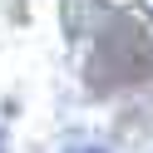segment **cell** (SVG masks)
I'll use <instances>...</instances> for the list:
<instances>
[]
</instances>
